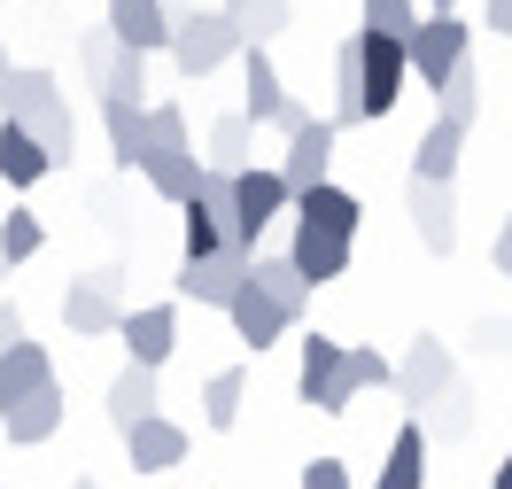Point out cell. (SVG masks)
<instances>
[{"instance_id":"obj_1","label":"cell","mask_w":512,"mask_h":489,"mask_svg":"<svg viewBox=\"0 0 512 489\" xmlns=\"http://www.w3.org/2000/svg\"><path fill=\"white\" fill-rule=\"evenodd\" d=\"M0 117H8V125H24L55 163H70V148H78V109H70L63 78H55V70H39V63H16Z\"/></svg>"},{"instance_id":"obj_2","label":"cell","mask_w":512,"mask_h":489,"mask_svg":"<svg viewBox=\"0 0 512 489\" xmlns=\"http://www.w3.org/2000/svg\"><path fill=\"white\" fill-rule=\"evenodd\" d=\"M350 55H357V125H381L388 109L404 101V39H381V32H350Z\"/></svg>"},{"instance_id":"obj_3","label":"cell","mask_w":512,"mask_h":489,"mask_svg":"<svg viewBox=\"0 0 512 489\" xmlns=\"http://www.w3.org/2000/svg\"><path fill=\"white\" fill-rule=\"evenodd\" d=\"M241 47H249V39H241V24H233L225 8H187V16L171 24V63H179V78H210V70H225Z\"/></svg>"},{"instance_id":"obj_4","label":"cell","mask_w":512,"mask_h":489,"mask_svg":"<svg viewBox=\"0 0 512 489\" xmlns=\"http://www.w3.org/2000/svg\"><path fill=\"white\" fill-rule=\"evenodd\" d=\"M241 117H249L256 132H295L311 109L288 94V78H280V63H272V47H241Z\"/></svg>"},{"instance_id":"obj_5","label":"cell","mask_w":512,"mask_h":489,"mask_svg":"<svg viewBox=\"0 0 512 489\" xmlns=\"http://www.w3.org/2000/svg\"><path fill=\"white\" fill-rule=\"evenodd\" d=\"M288 210H295V195H288V179H280L272 163L233 171V249H241V257H256L264 226H272V218H288Z\"/></svg>"},{"instance_id":"obj_6","label":"cell","mask_w":512,"mask_h":489,"mask_svg":"<svg viewBox=\"0 0 512 489\" xmlns=\"http://www.w3.org/2000/svg\"><path fill=\"white\" fill-rule=\"evenodd\" d=\"M474 55V32L458 24V16H419V32L404 39V63H412V78L427 86V94H443L450 70Z\"/></svg>"},{"instance_id":"obj_7","label":"cell","mask_w":512,"mask_h":489,"mask_svg":"<svg viewBox=\"0 0 512 489\" xmlns=\"http://www.w3.org/2000/svg\"><path fill=\"white\" fill-rule=\"evenodd\" d=\"M450 389H458V365H450L443 334H412V350L396 365V396H404L412 412H427V404H443Z\"/></svg>"},{"instance_id":"obj_8","label":"cell","mask_w":512,"mask_h":489,"mask_svg":"<svg viewBox=\"0 0 512 489\" xmlns=\"http://www.w3.org/2000/svg\"><path fill=\"white\" fill-rule=\"evenodd\" d=\"M63 326L70 334H117L125 326V295H117V272H94V280H70L63 288Z\"/></svg>"},{"instance_id":"obj_9","label":"cell","mask_w":512,"mask_h":489,"mask_svg":"<svg viewBox=\"0 0 512 489\" xmlns=\"http://www.w3.org/2000/svg\"><path fill=\"white\" fill-rule=\"evenodd\" d=\"M334 140H342V132L326 125V117H303V125L288 132V156L272 163V171L288 179V195H303V187H326V163H334Z\"/></svg>"},{"instance_id":"obj_10","label":"cell","mask_w":512,"mask_h":489,"mask_svg":"<svg viewBox=\"0 0 512 489\" xmlns=\"http://www.w3.org/2000/svg\"><path fill=\"white\" fill-rule=\"evenodd\" d=\"M295 396H303V404H319V412H350V396H342V342H334V334H303Z\"/></svg>"},{"instance_id":"obj_11","label":"cell","mask_w":512,"mask_h":489,"mask_svg":"<svg viewBox=\"0 0 512 489\" xmlns=\"http://www.w3.org/2000/svg\"><path fill=\"white\" fill-rule=\"evenodd\" d=\"M125 350L140 373H163V358L179 350V303H140V311H125Z\"/></svg>"},{"instance_id":"obj_12","label":"cell","mask_w":512,"mask_h":489,"mask_svg":"<svg viewBox=\"0 0 512 489\" xmlns=\"http://www.w3.org/2000/svg\"><path fill=\"white\" fill-rule=\"evenodd\" d=\"M280 257L295 264V280H303V288L319 295L326 280H342V272H350L357 241H334V233H319V226H295V233H288V249H280Z\"/></svg>"},{"instance_id":"obj_13","label":"cell","mask_w":512,"mask_h":489,"mask_svg":"<svg viewBox=\"0 0 512 489\" xmlns=\"http://www.w3.org/2000/svg\"><path fill=\"white\" fill-rule=\"evenodd\" d=\"M101 32L117 39L125 55H156V47H171V8L163 0H109V24Z\"/></svg>"},{"instance_id":"obj_14","label":"cell","mask_w":512,"mask_h":489,"mask_svg":"<svg viewBox=\"0 0 512 489\" xmlns=\"http://www.w3.org/2000/svg\"><path fill=\"white\" fill-rule=\"evenodd\" d=\"M241 280H249V257L241 249H218V257H194V264H179V295L187 303H233L241 295Z\"/></svg>"},{"instance_id":"obj_15","label":"cell","mask_w":512,"mask_h":489,"mask_svg":"<svg viewBox=\"0 0 512 489\" xmlns=\"http://www.w3.org/2000/svg\"><path fill=\"white\" fill-rule=\"evenodd\" d=\"M295 226H319V233H334V241H357V226H365V202L350 195V187H303L295 195Z\"/></svg>"},{"instance_id":"obj_16","label":"cell","mask_w":512,"mask_h":489,"mask_svg":"<svg viewBox=\"0 0 512 489\" xmlns=\"http://www.w3.org/2000/svg\"><path fill=\"white\" fill-rule=\"evenodd\" d=\"M86 63H94L101 101H140V94H148V55H125V47H117L109 32L86 39Z\"/></svg>"},{"instance_id":"obj_17","label":"cell","mask_w":512,"mask_h":489,"mask_svg":"<svg viewBox=\"0 0 512 489\" xmlns=\"http://www.w3.org/2000/svg\"><path fill=\"white\" fill-rule=\"evenodd\" d=\"M125 458H132V474H171L179 458H187V427L179 420H140V427H125Z\"/></svg>"},{"instance_id":"obj_18","label":"cell","mask_w":512,"mask_h":489,"mask_svg":"<svg viewBox=\"0 0 512 489\" xmlns=\"http://www.w3.org/2000/svg\"><path fill=\"white\" fill-rule=\"evenodd\" d=\"M63 381L55 389H39V396H24V404H0V435L16 443V451H32V443H47L55 427H63Z\"/></svg>"},{"instance_id":"obj_19","label":"cell","mask_w":512,"mask_h":489,"mask_svg":"<svg viewBox=\"0 0 512 489\" xmlns=\"http://www.w3.org/2000/svg\"><path fill=\"white\" fill-rule=\"evenodd\" d=\"M412 233L427 257L458 249V187H412Z\"/></svg>"},{"instance_id":"obj_20","label":"cell","mask_w":512,"mask_h":489,"mask_svg":"<svg viewBox=\"0 0 512 489\" xmlns=\"http://www.w3.org/2000/svg\"><path fill=\"white\" fill-rule=\"evenodd\" d=\"M458 156H466V132L435 117L412 148V187H458Z\"/></svg>"},{"instance_id":"obj_21","label":"cell","mask_w":512,"mask_h":489,"mask_svg":"<svg viewBox=\"0 0 512 489\" xmlns=\"http://www.w3.org/2000/svg\"><path fill=\"white\" fill-rule=\"evenodd\" d=\"M225 319H233V334H241V342H249L256 358H264V350H272V342H280V334H288V311H280V303H272V295H256L249 280H241V295H233V303H225Z\"/></svg>"},{"instance_id":"obj_22","label":"cell","mask_w":512,"mask_h":489,"mask_svg":"<svg viewBox=\"0 0 512 489\" xmlns=\"http://www.w3.org/2000/svg\"><path fill=\"white\" fill-rule=\"evenodd\" d=\"M373 489H427V427L419 420H404L388 435V458H381V474H373Z\"/></svg>"},{"instance_id":"obj_23","label":"cell","mask_w":512,"mask_h":489,"mask_svg":"<svg viewBox=\"0 0 512 489\" xmlns=\"http://www.w3.org/2000/svg\"><path fill=\"white\" fill-rule=\"evenodd\" d=\"M47 171H55V156H47V148H39L24 125H8V117H0V179L24 195V187H39Z\"/></svg>"},{"instance_id":"obj_24","label":"cell","mask_w":512,"mask_h":489,"mask_svg":"<svg viewBox=\"0 0 512 489\" xmlns=\"http://www.w3.org/2000/svg\"><path fill=\"white\" fill-rule=\"evenodd\" d=\"M55 389V358L39 350V342H16L8 358H0V404H24V396Z\"/></svg>"},{"instance_id":"obj_25","label":"cell","mask_w":512,"mask_h":489,"mask_svg":"<svg viewBox=\"0 0 512 489\" xmlns=\"http://www.w3.org/2000/svg\"><path fill=\"white\" fill-rule=\"evenodd\" d=\"M249 288H256V295H272L288 319H303V311H311V288H303V280H295V264H288V257H272V249H256V257H249Z\"/></svg>"},{"instance_id":"obj_26","label":"cell","mask_w":512,"mask_h":489,"mask_svg":"<svg viewBox=\"0 0 512 489\" xmlns=\"http://www.w3.org/2000/svg\"><path fill=\"white\" fill-rule=\"evenodd\" d=\"M156 420V373H140V365H125L117 381H109V427L125 435V427Z\"/></svg>"},{"instance_id":"obj_27","label":"cell","mask_w":512,"mask_h":489,"mask_svg":"<svg viewBox=\"0 0 512 489\" xmlns=\"http://www.w3.org/2000/svg\"><path fill=\"white\" fill-rule=\"evenodd\" d=\"M101 132H109V156L140 171V132H148V101H101Z\"/></svg>"},{"instance_id":"obj_28","label":"cell","mask_w":512,"mask_h":489,"mask_svg":"<svg viewBox=\"0 0 512 489\" xmlns=\"http://www.w3.org/2000/svg\"><path fill=\"white\" fill-rule=\"evenodd\" d=\"M241 404H249V373L241 365H225V373H210L202 381V427H241Z\"/></svg>"},{"instance_id":"obj_29","label":"cell","mask_w":512,"mask_h":489,"mask_svg":"<svg viewBox=\"0 0 512 489\" xmlns=\"http://www.w3.org/2000/svg\"><path fill=\"white\" fill-rule=\"evenodd\" d=\"M249 140H256V125L241 117V109H225L218 125H210V148H202V163H210V171H249Z\"/></svg>"},{"instance_id":"obj_30","label":"cell","mask_w":512,"mask_h":489,"mask_svg":"<svg viewBox=\"0 0 512 489\" xmlns=\"http://www.w3.org/2000/svg\"><path fill=\"white\" fill-rule=\"evenodd\" d=\"M156 156H194L179 101H156V109H148V132H140V163H156Z\"/></svg>"},{"instance_id":"obj_31","label":"cell","mask_w":512,"mask_h":489,"mask_svg":"<svg viewBox=\"0 0 512 489\" xmlns=\"http://www.w3.org/2000/svg\"><path fill=\"white\" fill-rule=\"evenodd\" d=\"M474 109H481V70H474V55L450 70V86L435 94V117L443 125H458V132H474Z\"/></svg>"},{"instance_id":"obj_32","label":"cell","mask_w":512,"mask_h":489,"mask_svg":"<svg viewBox=\"0 0 512 489\" xmlns=\"http://www.w3.org/2000/svg\"><path fill=\"white\" fill-rule=\"evenodd\" d=\"M218 8L233 16V24H241V39H249V47H264L272 32H288V24H295L288 0H218Z\"/></svg>"},{"instance_id":"obj_33","label":"cell","mask_w":512,"mask_h":489,"mask_svg":"<svg viewBox=\"0 0 512 489\" xmlns=\"http://www.w3.org/2000/svg\"><path fill=\"white\" fill-rule=\"evenodd\" d=\"M39 249H47V226H39V210H8V218H0V272L32 264Z\"/></svg>"},{"instance_id":"obj_34","label":"cell","mask_w":512,"mask_h":489,"mask_svg":"<svg viewBox=\"0 0 512 489\" xmlns=\"http://www.w3.org/2000/svg\"><path fill=\"white\" fill-rule=\"evenodd\" d=\"M365 389H396V365L381 358V350H357V342H342V396H365Z\"/></svg>"},{"instance_id":"obj_35","label":"cell","mask_w":512,"mask_h":489,"mask_svg":"<svg viewBox=\"0 0 512 489\" xmlns=\"http://www.w3.org/2000/svg\"><path fill=\"white\" fill-rule=\"evenodd\" d=\"M140 179H148V195L187 202V195H194V179H202V156H156V163H140Z\"/></svg>"},{"instance_id":"obj_36","label":"cell","mask_w":512,"mask_h":489,"mask_svg":"<svg viewBox=\"0 0 512 489\" xmlns=\"http://www.w3.org/2000/svg\"><path fill=\"white\" fill-rule=\"evenodd\" d=\"M357 32L412 39V32H419V0H357Z\"/></svg>"},{"instance_id":"obj_37","label":"cell","mask_w":512,"mask_h":489,"mask_svg":"<svg viewBox=\"0 0 512 489\" xmlns=\"http://www.w3.org/2000/svg\"><path fill=\"white\" fill-rule=\"evenodd\" d=\"M295 489H350V466H342V458H311V466L295 474Z\"/></svg>"},{"instance_id":"obj_38","label":"cell","mask_w":512,"mask_h":489,"mask_svg":"<svg viewBox=\"0 0 512 489\" xmlns=\"http://www.w3.org/2000/svg\"><path fill=\"white\" fill-rule=\"evenodd\" d=\"M16 342H32V334H24V311H16V303H0V358H8Z\"/></svg>"},{"instance_id":"obj_39","label":"cell","mask_w":512,"mask_h":489,"mask_svg":"<svg viewBox=\"0 0 512 489\" xmlns=\"http://www.w3.org/2000/svg\"><path fill=\"white\" fill-rule=\"evenodd\" d=\"M489 257H497V280H512V210H505V226H497V249H489Z\"/></svg>"},{"instance_id":"obj_40","label":"cell","mask_w":512,"mask_h":489,"mask_svg":"<svg viewBox=\"0 0 512 489\" xmlns=\"http://www.w3.org/2000/svg\"><path fill=\"white\" fill-rule=\"evenodd\" d=\"M481 24H489V32H505V39H512V0H489V16H481Z\"/></svg>"},{"instance_id":"obj_41","label":"cell","mask_w":512,"mask_h":489,"mask_svg":"<svg viewBox=\"0 0 512 489\" xmlns=\"http://www.w3.org/2000/svg\"><path fill=\"white\" fill-rule=\"evenodd\" d=\"M8 78H16V63H8V47H0V101H8Z\"/></svg>"},{"instance_id":"obj_42","label":"cell","mask_w":512,"mask_h":489,"mask_svg":"<svg viewBox=\"0 0 512 489\" xmlns=\"http://www.w3.org/2000/svg\"><path fill=\"white\" fill-rule=\"evenodd\" d=\"M497 489H512V451H505V466H497Z\"/></svg>"},{"instance_id":"obj_43","label":"cell","mask_w":512,"mask_h":489,"mask_svg":"<svg viewBox=\"0 0 512 489\" xmlns=\"http://www.w3.org/2000/svg\"><path fill=\"white\" fill-rule=\"evenodd\" d=\"M435 16H450V0H435Z\"/></svg>"},{"instance_id":"obj_44","label":"cell","mask_w":512,"mask_h":489,"mask_svg":"<svg viewBox=\"0 0 512 489\" xmlns=\"http://www.w3.org/2000/svg\"><path fill=\"white\" fill-rule=\"evenodd\" d=\"M70 489H101V482H70Z\"/></svg>"},{"instance_id":"obj_45","label":"cell","mask_w":512,"mask_h":489,"mask_svg":"<svg viewBox=\"0 0 512 489\" xmlns=\"http://www.w3.org/2000/svg\"><path fill=\"white\" fill-rule=\"evenodd\" d=\"M0 280H8V272H0Z\"/></svg>"}]
</instances>
